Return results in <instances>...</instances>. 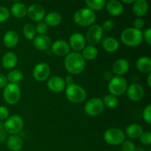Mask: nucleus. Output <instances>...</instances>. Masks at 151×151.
<instances>
[{
    "instance_id": "obj_44",
    "label": "nucleus",
    "mask_w": 151,
    "mask_h": 151,
    "mask_svg": "<svg viewBox=\"0 0 151 151\" xmlns=\"http://www.w3.org/2000/svg\"><path fill=\"white\" fill-rule=\"evenodd\" d=\"M7 84V77L3 74L0 73V88H4L6 85Z\"/></svg>"
},
{
    "instance_id": "obj_24",
    "label": "nucleus",
    "mask_w": 151,
    "mask_h": 151,
    "mask_svg": "<svg viewBox=\"0 0 151 151\" xmlns=\"http://www.w3.org/2000/svg\"><path fill=\"white\" fill-rule=\"evenodd\" d=\"M7 146L11 151H20L23 147V140L18 135H11L7 138Z\"/></svg>"
},
{
    "instance_id": "obj_42",
    "label": "nucleus",
    "mask_w": 151,
    "mask_h": 151,
    "mask_svg": "<svg viewBox=\"0 0 151 151\" xmlns=\"http://www.w3.org/2000/svg\"><path fill=\"white\" fill-rule=\"evenodd\" d=\"M145 27V21L143 20L142 18L138 17L137 19H136L134 22V27L135 29H139L141 30L143 27Z\"/></svg>"
},
{
    "instance_id": "obj_30",
    "label": "nucleus",
    "mask_w": 151,
    "mask_h": 151,
    "mask_svg": "<svg viewBox=\"0 0 151 151\" xmlns=\"http://www.w3.org/2000/svg\"><path fill=\"white\" fill-rule=\"evenodd\" d=\"M6 77L7 82H10V83L18 84L23 80L24 74L19 69H13L7 74Z\"/></svg>"
},
{
    "instance_id": "obj_45",
    "label": "nucleus",
    "mask_w": 151,
    "mask_h": 151,
    "mask_svg": "<svg viewBox=\"0 0 151 151\" xmlns=\"http://www.w3.org/2000/svg\"><path fill=\"white\" fill-rule=\"evenodd\" d=\"M64 81H65V83H66V84H67V85L74 83V78L73 77L71 76V75L66 77V78L64 79Z\"/></svg>"
},
{
    "instance_id": "obj_16",
    "label": "nucleus",
    "mask_w": 151,
    "mask_h": 151,
    "mask_svg": "<svg viewBox=\"0 0 151 151\" xmlns=\"http://www.w3.org/2000/svg\"><path fill=\"white\" fill-rule=\"evenodd\" d=\"M66 84L64 79L60 76H52L47 81V87L50 91L55 93L62 92L65 89Z\"/></svg>"
},
{
    "instance_id": "obj_31",
    "label": "nucleus",
    "mask_w": 151,
    "mask_h": 151,
    "mask_svg": "<svg viewBox=\"0 0 151 151\" xmlns=\"http://www.w3.org/2000/svg\"><path fill=\"white\" fill-rule=\"evenodd\" d=\"M102 100H103L104 106H106L109 109H114L119 104V100H118L117 97L111 94H106Z\"/></svg>"
},
{
    "instance_id": "obj_15",
    "label": "nucleus",
    "mask_w": 151,
    "mask_h": 151,
    "mask_svg": "<svg viewBox=\"0 0 151 151\" xmlns=\"http://www.w3.org/2000/svg\"><path fill=\"white\" fill-rule=\"evenodd\" d=\"M128 98L134 102H138L143 98L145 91L143 87L139 83H132L126 90Z\"/></svg>"
},
{
    "instance_id": "obj_26",
    "label": "nucleus",
    "mask_w": 151,
    "mask_h": 151,
    "mask_svg": "<svg viewBox=\"0 0 151 151\" xmlns=\"http://www.w3.org/2000/svg\"><path fill=\"white\" fill-rule=\"evenodd\" d=\"M62 21V16L58 12L53 11L49 13L47 16L44 17V23L47 26L55 27L60 24Z\"/></svg>"
},
{
    "instance_id": "obj_46",
    "label": "nucleus",
    "mask_w": 151,
    "mask_h": 151,
    "mask_svg": "<svg viewBox=\"0 0 151 151\" xmlns=\"http://www.w3.org/2000/svg\"><path fill=\"white\" fill-rule=\"evenodd\" d=\"M103 78L106 80V81H110L112 78H113V75L110 72H105L104 75H103Z\"/></svg>"
},
{
    "instance_id": "obj_47",
    "label": "nucleus",
    "mask_w": 151,
    "mask_h": 151,
    "mask_svg": "<svg viewBox=\"0 0 151 151\" xmlns=\"http://www.w3.org/2000/svg\"><path fill=\"white\" fill-rule=\"evenodd\" d=\"M136 0H122V2L125 3V4H131V3H134Z\"/></svg>"
},
{
    "instance_id": "obj_20",
    "label": "nucleus",
    "mask_w": 151,
    "mask_h": 151,
    "mask_svg": "<svg viewBox=\"0 0 151 151\" xmlns=\"http://www.w3.org/2000/svg\"><path fill=\"white\" fill-rule=\"evenodd\" d=\"M108 13L113 16H119L123 13V5L117 0H110L106 4Z\"/></svg>"
},
{
    "instance_id": "obj_9",
    "label": "nucleus",
    "mask_w": 151,
    "mask_h": 151,
    "mask_svg": "<svg viewBox=\"0 0 151 151\" xmlns=\"http://www.w3.org/2000/svg\"><path fill=\"white\" fill-rule=\"evenodd\" d=\"M4 125L7 133L16 135L23 129L24 120L19 115H13L6 119Z\"/></svg>"
},
{
    "instance_id": "obj_37",
    "label": "nucleus",
    "mask_w": 151,
    "mask_h": 151,
    "mask_svg": "<svg viewBox=\"0 0 151 151\" xmlns=\"http://www.w3.org/2000/svg\"><path fill=\"white\" fill-rule=\"evenodd\" d=\"M140 141L144 145H150L151 144V133L150 131H145L139 137Z\"/></svg>"
},
{
    "instance_id": "obj_2",
    "label": "nucleus",
    "mask_w": 151,
    "mask_h": 151,
    "mask_svg": "<svg viewBox=\"0 0 151 151\" xmlns=\"http://www.w3.org/2000/svg\"><path fill=\"white\" fill-rule=\"evenodd\" d=\"M121 40L128 47H135L140 45L143 41V33L139 29L128 27L121 33Z\"/></svg>"
},
{
    "instance_id": "obj_7",
    "label": "nucleus",
    "mask_w": 151,
    "mask_h": 151,
    "mask_svg": "<svg viewBox=\"0 0 151 151\" xmlns=\"http://www.w3.org/2000/svg\"><path fill=\"white\" fill-rule=\"evenodd\" d=\"M3 97L9 105H14L19 101L21 97V88L18 84L7 83L4 87Z\"/></svg>"
},
{
    "instance_id": "obj_38",
    "label": "nucleus",
    "mask_w": 151,
    "mask_h": 151,
    "mask_svg": "<svg viewBox=\"0 0 151 151\" xmlns=\"http://www.w3.org/2000/svg\"><path fill=\"white\" fill-rule=\"evenodd\" d=\"M142 117L145 122L148 125L151 124V105H148L144 109L142 113Z\"/></svg>"
},
{
    "instance_id": "obj_22",
    "label": "nucleus",
    "mask_w": 151,
    "mask_h": 151,
    "mask_svg": "<svg viewBox=\"0 0 151 151\" xmlns=\"http://www.w3.org/2000/svg\"><path fill=\"white\" fill-rule=\"evenodd\" d=\"M148 11V3L146 0H136L133 5V12L138 17L141 18L147 14Z\"/></svg>"
},
{
    "instance_id": "obj_39",
    "label": "nucleus",
    "mask_w": 151,
    "mask_h": 151,
    "mask_svg": "<svg viewBox=\"0 0 151 151\" xmlns=\"http://www.w3.org/2000/svg\"><path fill=\"white\" fill-rule=\"evenodd\" d=\"M114 26H115L114 22L112 20L109 19V20L105 21V22L102 24L101 27H102V29H103V31L110 32V31H111L112 29L114 28Z\"/></svg>"
},
{
    "instance_id": "obj_35",
    "label": "nucleus",
    "mask_w": 151,
    "mask_h": 151,
    "mask_svg": "<svg viewBox=\"0 0 151 151\" xmlns=\"http://www.w3.org/2000/svg\"><path fill=\"white\" fill-rule=\"evenodd\" d=\"M122 151H136L137 147H136L135 144L133 142L130 140H125L122 143Z\"/></svg>"
},
{
    "instance_id": "obj_12",
    "label": "nucleus",
    "mask_w": 151,
    "mask_h": 151,
    "mask_svg": "<svg viewBox=\"0 0 151 151\" xmlns=\"http://www.w3.org/2000/svg\"><path fill=\"white\" fill-rule=\"evenodd\" d=\"M52 52L53 54L59 57H66L70 52V47L69 43L65 40L59 39L52 44Z\"/></svg>"
},
{
    "instance_id": "obj_36",
    "label": "nucleus",
    "mask_w": 151,
    "mask_h": 151,
    "mask_svg": "<svg viewBox=\"0 0 151 151\" xmlns=\"http://www.w3.org/2000/svg\"><path fill=\"white\" fill-rule=\"evenodd\" d=\"M10 17V10L6 7L0 6V23L6 22Z\"/></svg>"
},
{
    "instance_id": "obj_43",
    "label": "nucleus",
    "mask_w": 151,
    "mask_h": 151,
    "mask_svg": "<svg viewBox=\"0 0 151 151\" xmlns=\"http://www.w3.org/2000/svg\"><path fill=\"white\" fill-rule=\"evenodd\" d=\"M143 39L145 40L147 44L150 45L151 44V29L150 28H147L145 29V31L143 33Z\"/></svg>"
},
{
    "instance_id": "obj_41",
    "label": "nucleus",
    "mask_w": 151,
    "mask_h": 151,
    "mask_svg": "<svg viewBox=\"0 0 151 151\" xmlns=\"http://www.w3.org/2000/svg\"><path fill=\"white\" fill-rule=\"evenodd\" d=\"M9 117V110L4 106H0V121L5 120Z\"/></svg>"
},
{
    "instance_id": "obj_5",
    "label": "nucleus",
    "mask_w": 151,
    "mask_h": 151,
    "mask_svg": "<svg viewBox=\"0 0 151 151\" xmlns=\"http://www.w3.org/2000/svg\"><path fill=\"white\" fill-rule=\"evenodd\" d=\"M128 88V83L125 78L122 76L113 77L109 81L108 89L110 94L114 96H120L126 92Z\"/></svg>"
},
{
    "instance_id": "obj_6",
    "label": "nucleus",
    "mask_w": 151,
    "mask_h": 151,
    "mask_svg": "<svg viewBox=\"0 0 151 151\" xmlns=\"http://www.w3.org/2000/svg\"><path fill=\"white\" fill-rule=\"evenodd\" d=\"M103 138L110 145H119L125 140V134L118 128H110L104 133Z\"/></svg>"
},
{
    "instance_id": "obj_28",
    "label": "nucleus",
    "mask_w": 151,
    "mask_h": 151,
    "mask_svg": "<svg viewBox=\"0 0 151 151\" xmlns=\"http://www.w3.org/2000/svg\"><path fill=\"white\" fill-rule=\"evenodd\" d=\"M11 13L14 17L17 19H22L27 15V7L23 3H15L11 7Z\"/></svg>"
},
{
    "instance_id": "obj_3",
    "label": "nucleus",
    "mask_w": 151,
    "mask_h": 151,
    "mask_svg": "<svg viewBox=\"0 0 151 151\" xmlns=\"http://www.w3.org/2000/svg\"><path fill=\"white\" fill-rule=\"evenodd\" d=\"M74 21L79 26H91L96 21L95 12L89 8L80 9L74 14Z\"/></svg>"
},
{
    "instance_id": "obj_48",
    "label": "nucleus",
    "mask_w": 151,
    "mask_h": 151,
    "mask_svg": "<svg viewBox=\"0 0 151 151\" xmlns=\"http://www.w3.org/2000/svg\"><path fill=\"white\" fill-rule=\"evenodd\" d=\"M150 78H151V73L150 72L148 75V77H147V84H148V86L151 87V81H150Z\"/></svg>"
},
{
    "instance_id": "obj_49",
    "label": "nucleus",
    "mask_w": 151,
    "mask_h": 151,
    "mask_svg": "<svg viewBox=\"0 0 151 151\" xmlns=\"http://www.w3.org/2000/svg\"><path fill=\"white\" fill-rule=\"evenodd\" d=\"M13 1H19V0H13Z\"/></svg>"
},
{
    "instance_id": "obj_33",
    "label": "nucleus",
    "mask_w": 151,
    "mask_h": 151,
    "mask_svg": "<svg viewBox=\"0 0 151 151\" xmlns=\"http://www.w3.org/2000/svg\"><path fill=\"white\" fill-rule=\"evenodd\" d=\"M86 4L93 11H99L105 7L106 0H86Z\"/></svg>"
},
{
    "instance_id": "obj_34",
    "label": "nucleus",
    "mask_w": 151,
    "mask_h": 151,
    "mask_svg": "<svg viewBox=\"0 0 151 151\" xmlns=\"http://www.w3.org/2000/svg\"><path fill=\"white\" fill-rule=\"evenodd\" d=\"M35 30L38 35H46L48 32V26L44 22H38L35 26Z\"/></svg>"
},
{
    "instance_id": "obj_50",
    "label": "nucleus",
    "mask_w": 151,
    "mask_h": 151,
    "mask_svg": "<svg viewBox=\"0 0 151 151\" xmlns=\"http://www.w3.org/2000/svg\"><path fill=\"white\" fill-rule=\"evenodd\" d=\"M109 1H110V0H109Z\"/></svg>"
},
{
    "instance_id": "obj_14",
    "label": "nucleus",
    "mask_w": 151,
    "mask_h": 151,
    "mask_svg": "<svg viewBox=\"0 0 151 151\" xmlns=\"http://www.w3.org/2000/svg\"><path fill=\"white\" fill-rule=\"evenodd\" d=\"M28 17L35 22H40L45 17V10L41 5L38 4H31L27 8Z\"/></svg>"
},
{
    "instance_id": "obj_4",
    "label": "nucleus",
    "mask_w": 151,
    "mask_h": 151,
    "mask_svg": "<svg viewBox=\"0 0 151 151\" xmlns=\"http://www.w3.org/2000/svg\"><path fill=\"white\" fill-rule=\"evenodd\" d=\"M65 92L69 101L74 103H81L86 98V91L83 87L76 83L66 86Z\"/></svg>"
},
{
    "instance_id": "obj_27",
    "label": "nucleus",
    "mask_w": 151,
    "mask_h": 151,
    "mask_svg": "<svg viewBox=\"0 0 151 151\" xmlns=\"http://www.w3.org/2000/svg\"><path fill=\"white\" fill-rule=\"evenodd\" d=\"M143 133V129L141 125L133 123L128 125L125 130V135L131 139H138Z\"/></svg>"
},
{
    "instance_id": "obj_25",
    "label": "nucleus",
    "mask_w": 151,
    "mask_h": 151,
    "mask_svg": "<svg viewBox=\"0 0 151 151\" xmlns=\"http://www.w3.org/2000/svg\"><path fill=\"white\" fill-rule=\"evenodd\" d=\"M102 47L108 52H115L119 49V44L116 38L107 37L102 41Z\"/></svg>"
},
{
    "instance_id": "obj_1",
    "label": "nucleus",
    "mask_w": 151,
    "mask_h": 151,
    "mask_svg": "<svg viewBox=\"0 0 151 151\" xmlns=\"http://www.w3.org/2000/svg\"><path fill=\"white\" fill-rule=\"evenodd\" d=\"M66 71L72 75H79L86 67V60L80 52H69L64 58Z\"/></svg>"
},
{
    "instance_id": "obj_11",
    "label": "nucleus",
    "mask_w": 151,
    "mask_h": 151,
    "mask_svg": "<svg viewBox=\"0 0 151 151\" xmlns=\"http://www.w3.org/2000/svg\"><path fill=\"white\" fill-rule=\"evenodd\" d=\"M34 78L37 81L43 82L48 79L50 75V67L47 63H39L34 67L32 71Z\"/></svg>"
},
{
    "instance_id": "obj_29",
    "label": "nucleus",
    "mask_w": 151,
    "mask_h": 151,
    "mask_svg": "<svg viewBox=\"0 0 151 151\" xmlns=\"http://www.w3.org/2000/svg\"><path fill=\"white\" fill-rule=\"evenodd\" d=\"M85 60H92L98 55V50L96 47L92 45L86 46L81 53Z\"/></svg>"
},
{
    "instance_id": "obj_18",
    "label": "nucleus",
    "mask_w": 151,
    "mask_h": 151,
    "mask_svg": "<svg viewBox=\"0 0 151 151\" xmlns=\"http://www.w3.org/2000/svg\"><path fill=\"white\" fill-rule=\"evenodd\" d=\"M129 62L124 58H119L114 63L112 71L116 76H122L129 70Z\"/></svg>"
},
{
    "instance_id": "obj_32",
    "label": "nucleus",
    "mask_w": 151,
    "mask_h": 151,
    "mask_svg": "<svg viewBox=\"0 0 151 151\" xmlns=\"http://www.w3.org/2000/svg\"><path fill=\"white\" fill-rule=\"evenodd\" d=\"M23 34L26 39L30 40V41L33 40L36 34L35 25L30 23L26 24L23 27Z\"/></svg>"
},
{
    "instance_id": "obj_13",
    "label": "nucleus",
    "mask_w": 151,
    "mask_h": 151,
    "mask_svg": "<svg viewBox=\"0 0 151 151\" xmlns=\"http://www.w3.org/2000/svg\"><path fill=\"white\" fill-rule=\"evenodd\" d=\"M86 38L81 32H75L69 38V47L74 50V52L82 51L86 47Z\"/></svg>"
},
{
    "instance_id": "obj_21",
    "label": "nucleus",
    "mask_w": 151,
    "mask_h": 151,
    "mask_svg": "<svg viewBox=\"0 0 151 151\" xmlns=\"http://www.w3.org/2000/svg\"><path fill=\"white\" fill-rule=\"evenodd\" d=\"M19 37L17 32L14 30H9L3 37V43L7 48H13L17 45Z\"/></svg>"
},
{
    "instance_id": "obj_19",
    "label": "nucleus",
    "mask_w": 151,
    "mask_h": 151,
    "mask_svg": "<svg viewBox=\"0 0 151 151\" xmlns=\"http://www.w3.org/2000/svg\"><path fill=\"white\" fill-rule=\"evenodd\" d=\"M18 62L17 55L14 52H8L1 58V66L6 69H12L16 66Z\"/></svg>"
},
{
    "instance_id": "obj_23",
    "label": "nucleus",
    "mask_w": 151,
    "mask_h": 151,
    "mask_svg": "<svg viewBox=\"0 0 151 151\" xmlns=\"http://www.w3.org/2000/svg\"><path fill=\"white\" fill-rule=\"evenodd\" d=\"M136 67L142 73H150L151 72V59L148 56H142L137 59Z\"/></svg>"
},
{
    "instance_id": "obj_40",
    "label": "nucleus",
    "mask_w": 151,
    "mask_h": 151,
    "mask_svg": "<svg viewBox=\"0 0 151 151\" xmlns=\"http://www.w3.org/2000/svg\"><path fill=\"white\" fill-rule=\"evenodd\" d=\"M7 133L4 128V122L0 121V144L4 142L7 140Z\"/></svg>"
},
{
    "instance_id": "obj_10",
    "label": "nucleus",
    "mask_w": 151,
    "mask_h": 151,
    "mask_svg": "<svg viewBox=\"0 0 151 151\" xmlns=\"http://www.w3.org/2000/svg\"><path fill=\"white\" fill-rule=\"evenodd\" d=\"M103 34V30L100 25L92 24L87 31L86 36L85 37L86 41L90 45L95 46L102 40Z\"/></svg>"
},
{
    "instance_id": "obj_17",
    "label": "nucleus",
    "mask_w": 151,
    "mask_h": 151,
    "mask_svg": "<svg viewBox=\"0 0 151 151\" xmlns=\"http://www.w3.org/2000/svg\"><path fill=\"white\" fill-rule=\"evenodd\" d=\"M33 44L35 49L40 51H45L52 47V41L51 38L47 35H38L33 39Z\"/></svg>"
},
{
    "instance_id": "obj_8",
    "label": "nucleus",
    "mask_w": 151,
    "mask_h": 151,
    "mask_svg": "<svg viewBox=\"0 0 151 151\" xmlns=\"http://www.w3.org/2000/svg\"><path fill=\"white\" fill-rule=\"evenodd\" d=\"M103 100L100 97H94L86 102L84 106V111L90 116H97L104 110Z\"/></svg>"
}]
</instances>
